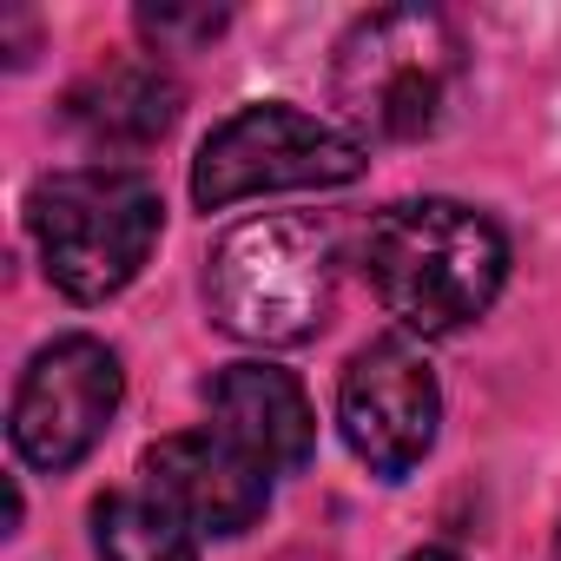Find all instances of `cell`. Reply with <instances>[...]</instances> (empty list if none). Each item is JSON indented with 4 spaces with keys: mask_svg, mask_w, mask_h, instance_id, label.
I'll list each match as a JSON object with an SVG mask.
<instances>
[{
    "mask_svg": "<svg viewBox=\"0 0 561 561\" xmlns=\"http://www.w3.org/2000/svg\"><path fill=\"white\" fill-rule=\"evenodd\" d=\"M364 277L410 337H456L502 298L508 238L482 205L403 198L370 218Z\"/></svg>",
    "mask_w": 561,
    "mask_h": 561,
    "instance_id": "obj_1",
    "label": "cell"
},
{
    "mask_svg": "<svg viewBox=\"0 0 561 561\" xmlns=\"http://www.w3.org/2000/svg\"><path fill=\"white\" fill-rule=\"evenodd\" d=\"M403 561H462L456 548H416V554H403Z\"/></svg>",
    "mask_w": 561,
    "mask_h": 561,
    "instance_id": "obj_13",
    "label": "cell"
},
{
    "mask_svg": "<svg viewBox=\"0 0 561 561\" xmlns=\"http://www.w3.org/2000/svg\"><path fill=\"white\" fill-rule=\"evenodd\" d=\"M93 548L100 561H198V528L139 482L93 502Z\"/></svg>",
    "mask_w": 561,
    "mask_h": 561,
    "instance_id": "obj_11",
    "label": "cell"
},
{
    "mask_svg": "<svg viewBox=\"0 0 561 561\" xmlns=\"http://www.w3.org/2000/svg\"><path fill=\"white\" fill-rule=\"evenodd\" d=\"M554 561H561V548H554Z\"/></svg>",
    "mask_w": 561,
    "mask_h": 561,
    "instance_id": "obj_14",
    "label": "cell"
},
{
    "mask_svg": "<svg viewBox=\"0 0 561 561\" xmlns=\"http://www.w3.org/2000/svg\"><path fill=\"white\" fill-rule=\"evenodd\" d=\"M344 231L331 211H271L231 225L205 257L211 324L238 344H311L337 305Z\"/></svg>",
    "mask_w": 561,
    "mask_h": 561,
    "instance_id": "obj_2",
    "label": "cell"
},
{
    "mask_svg": "<svg viewBox=\"0 0 561 561\" xmlns=\"http://www.w3.org/2000/svg\"><path fill=\"white\" fill-rule=\"evenodd\" d=\"M225 8H185V0H159V8H139V34L159 47V54H192L205 41L225 34Z\"/></svg>",
    "mask_w": 561,
    "mask_h": 561,
    "instance_id": "obj_12",
    "label": "cell"
},
{
    "mask_svg": "<svg viewBox=\"0 0 561 561\" xmlns=\"http://www.w3.org/2000/svg\"><path fill=\"white\" fill-rule=\"evenodd\" d=\"M364 172H370V146L351 126L318 119L285 100H264V106H238L231 119L205 133L192 159V205L231 211L264 192H331Z\"/></svg>",
    "mask_w": 561,
    "mask_h": 561,
    "instance_id": "obj_5",
    "label": "cell"
},
{
    "mask_svg": "<svg viewBox=\"0 0 561 561\" xmlns=\"http://www.w3.org/2000/svg\"><path fill=\"white\" fill-rule=\"evenodd\" d=\"M27 231L60 298L106 305L146 271L165 231V198L133 165H67L27 192Z\"/></svg>",
    "mask_w": 561,
    "mask_h": 561,
    "instance_id": "obj_3",
    "label": "cell"
},
{
    "mask_svg": "<svg viewBox=\"0 0 561 561\" xmlns=\"http://www.w3.org/2000/svg\"><path fill=\"white\" fill-rule=\"evenodd\" d=\"M337 430L370 476L403 482L436 449V430H443V383L430 357L410 337L364 344L337 383Z\"/></svg>",
    "mask_w": 561,
    "mask_h": 561,
    "instance_id": "obj_7",
    "label": "cell"
},
{
    "mask_svg": "<svg viewBox=\"0 0 561 561\" xmlns=\"http://www.w3.org/2000/svg\"><path fill=\"white\" fill-rule=\"evenodd\" d=\"M146 489L179 508L198 535H244L271 508V476L218 430H179L159 436L139 462Z\"/></svg>",
    "mask_w": 561,
    "mask_h": 561,
    "instance_id": "obj_8",
    "label": "cell"
},
{
    "mask_svg": "<svg viewBox=\"0 0 561 561\" xmlns=\"http://www.w3.org/2000/svg\"><path fill=\"white\" fill-rule=\"evenodd\" d=\"M179 80L159 67V60H113V67H93L73 93H67V126L87 139V146H106V152H139L152 139L172 133L179 119Z\"/></svg>",
    "mask_w": 561,
    "mask_h": 561,
    "instance_id": "obj_10",
    "label": "cell"
},
{
    "mask_svg": "<svg viewBox=\"0 0 561 561\" xmlns=\"http://www.w3.org/2000/svg\"><path fill=\"white\" fill-rule=\"evenodd\" d=\"M119 390H126L119 357L100 337H87V331L54 337L47 351H34V364L14 383V410H8L14 456L27 469L67 476L73 462L93 456V443L119 416Z\"/></svg>",
    "mask_w": 561,
    "mask_h": 561,
    "instance_id": "obj_6",
    "label": "cell"
},
{
    "mask_svg": "<svg viewBox=\"0 0 561 561\" xmlns=\"http://www.w3.org/2000/svg\"><path fill=\"white\" fill-rule=\"evenodd\" d=\"M205 403H211V430L231 436L264 476H298L318 449L311 397L277 364H225L205 383Z\"/></svg>",
    "mask_w": 561,
    "mask_h": 561,
    "instance_id": "obj_9",
    "label": "cell"
},
{
    "mask_svg": "<svg viewBox=\"0 0 561 561\" xmlns=\"http://www.w3.org/2000/svg\"><path fill=\"white\" fill-rule=\"evenodd\" d=\"M456 87H462V34L436 8H377L351 21L331 60V93L364 146L430 139L449 119Z\"/></svg>",
    "mask_w": 561,
    "mask_h": 561,
    "instance_id": "obj_4",
    "label": "cell"
}]
</instances>
